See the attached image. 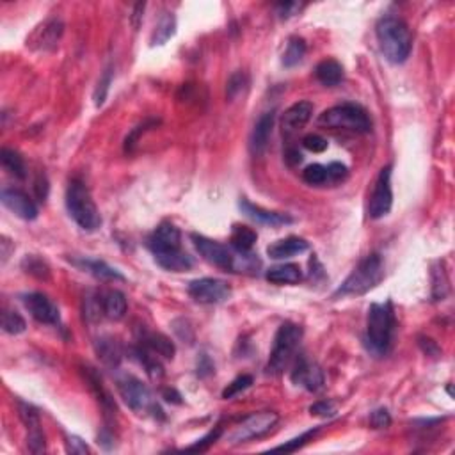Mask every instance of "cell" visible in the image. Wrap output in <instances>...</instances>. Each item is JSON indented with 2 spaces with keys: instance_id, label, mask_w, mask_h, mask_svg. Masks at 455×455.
Segmentation results:
<instances>
[{
  "instance_id": "obj_1",
  "label": "cell",
  "mask_w": 455,
  "mask_h": 455,
  "mask_svg": "<svg viewBox=\"0 0 455 455\" xmlns=\"http://www.w3.org/2000/svg\"><path fill=\"white\" fill-rule=\"evenodd\" d=\"M375 32L381 52L391 64H402L407 61L413 48V36L404 20L397 16H384L377 22Z\"/></svg>"
},
{
  "instance_id": "obj_2",
  "label": "cell",
  "mask_w": 455,
  "mask_h": 455,
  "mask_svg": "<svg viewBox=\"0 0 455 455\" xmlns=\"http://www.w3.org/2000/svg\"><path fill=\"white\" fill-rule=\"evenodd\" d=\"M384 279V262L381 255L372 253L365 256L347 276L342 286L335 292V299L347 295H365Z\"/></svg>"
},
{
  "instance_id": "obj_3",
  "label": "cell",
  "mask_w": 455,
  "mask_h": 455,
  "mask_svg": "<svg viewBox=\"0 0 455 455\" xmlns=\"http://www.w3.org/2000/svg\"><path fill=\"white\" fill-rule=\"evenodd\" d=\"M66 209L70 217L84 230V232H97L102 226V217L93 196L88 186L82 180H71L66 189Z\"/></svg>"
},
{
  "instance_id": "obj_4",
  "label": "cell",
  "mask_w": 455,
  "mask_h": 455,
  "mask_svg": "<svg viewBox=\"0 0 455 455\" xmlns=\"http://www.w3.org/2000/svg\"><path fill=\"white\" fill-rule=\"evenodd\" d=\"M395 332V313L390 301L374 302L368 308L367 342L377 354H386Z\"/></svg>"
},
{
  "instance_id": "obj_5",
  "label": "cell",
  "mask_w": 455,
  "mask_h": 455,
  "mask_svg": "<svg viewBox=\"0 0 455 455\" xmlns=\"http://www.w3.org/2000/svg\"><path fill=\"white\" fill-rule=\"evenodd\" d=\"M302 340V328L292 322H285L279 326L274 336V345L270 351L269 363H267V374L281 375L288 368L292 359L295 358L299 344Z\"/></svg>"
},
{
  "instance_id": "obj_6",
  "label": "cell",
  "mask_w": 455,
  "mask_h": 455,
  "mask_svg": "<svg viewBox=\"0 0 455 455\" xmlns=\"http://www.w3.org/2000/svg\"><path fill=\"white\" fill-rule=\"evenodd\" d=\"M318 125L338 130L367 134L372 130V120L368 112L356 104H342L328 108L318 116Z\"/></svg>"
},
{
  "instance_id": "obj_7",
  "label": "cell",
  "mask_w": 455,
  "mask_h": 455,
  "mask_svg": "<svg viewBox=\"0 0 455 455\" xmlns=\"http://www.w3.org/2000/svg\"><path fill=\"white\" fill-rule=\"evenodd\" d=\"M118 391H120L125 404H127L134 413H151L155 418H164L162 409L158 407L157 402L153 400L151 391L148 390V386L144 384L141 379L134 377V375H123L121 379H118Z\"/></svg>"
},
{
  "instance_id": "obj_8",
  "label": "cell",
  "mask_w": 455,
  "mask_h": 455,
  "mask_svg": "<svg viewBox=\"0 0 455 455\" xmlns=\"http://www.w3.org/2000/svg\"><path fill=\"white\" fill-rule=\"evenodd\" d=\"M279 416L274 411H260V413L249 414L244 418L239 425H235L232 432H227V443L240 444L247 443V441L258 440L269 434L272 428L278 425Z\"/></svg>"
},
{
  "instance_id": "obj_9",
  "label": "cell",
  "mask_w": 455,
  "mask_h": 455,
  "mask_svg": "<svg viewBox=\"0 0 455 455\" xmlns=\"http://www.w3.org/2000/svg\"><path fill=\"white\" fill-rule=\"evenodd\" d=\"M187 292L200 304H219L232 298V286L217 278L194 279L187 286Z\"/></svg>"
},
{
  "instance_id": "obj_10",
  "label": "cell",
  "mask_w": 455,
  "mask_h": 455,
  "mask_svg": "<svg viewBox=\"0 0 455 455\" xmlns=\"http://www.w3.org/2000/svg\"><path fill=\"white\" fill-rule=\"evenodd\" d=\"M190 239H192L194 247H196L197 253H200V256L204 262H209L210 265L217 267V269L226 270V272L227 270H230V272H235L237 260L226 246L216 242V240L206 239V237L203 235H196V233H194Z\"/></svg>"
},
{
  "instance_id": "obj_11",
  "label": "cell",
  "mask_w": 455,
  "mask_h": 455,
  "mask_svg": "<svg viewBox=\"0 0 455 455\" xmlns=\"http://www.w3.org/2000/svg\"><path fill=\"white\" fill-rule=\"evenodd\" d=\"M393 206V190H391V166L382 167L375 180L374 192L368 203V217L370 219H382L388 216Z\"/></svg>"
},
{
  "instance_id": "obj_12",
  "label": "cell",
  "mask_w": 455,
  "mask_h": 455,
  "mask_svg": "<svg viewBox=\"0 0 455 455\" xmlns=\"http://www.w3.org/2000/svg\"><path fill=\"white\" fill-rule=\"evenodd\" d=\"M18 414L24 421L25 428H27V448L31 454H43L47 450V440H45V432L41 428V420H39L38 409L31 404L20 402L18 404Z\"/></svg>"
},
{
  "instance_id": "obj_13",
  "label": "cell",
  "mask_w": 455,
  "mask_h": 455,
  "mask_svg": "<svg viewBox=\"0 0 455 455\" xmlns=\"http://www.w3.org/2000/svg\"><path fill=\"white\" fill-rule=\"evenodd\" d=\"M62 32H64V24L59 18H50L43 22L39 27L34 29L31 36L27 38V47L36 52H48L54 50L59 45Z\"/></svg>"
},
{
  "instance_id": "obj_14",
  "label": "cell",
  "mask_w": 455,
  "mask_h": 455,
  "mask_svg": "<svg viewBox=\"0 0 455 455\" xmlns=\"http://www.w3.org/2000/svg\"><path fill=\"white\" fill-rule=\"evenodd\" d=\"M290 377H292L293 384L301 386V388L312 391V393L322 390V386H324V372H322V368L316 363L304 358V356H299L295 359Z\"/></svg>"
},
{
  "instance_id": "obj_15",
  "label": "cell",
  "mask_w": 455,
  "mask_h": 455,
  "mask_svg": "<svg viewBox=\"0 0 455 455\" xmlns=\"http://www.w3.org/2000/svg\"><path fill=\"white\" fill-rule=\"evenodd\" d=\"M24 304L29 309V313L32 315L34 321H38L39 324L55 326L61 321V313L59 308L55 306V302L52 299H48L45 293L32 292L24 295Z\"/></svg>"
},
{
  "instance_id": "obj_16",
  "label": "cell",
  "mask_w": 455,
  "mask_h": 455,
  "mask_svg": "<svg viewBox=\"0 0 455 455\" xmlns=\"http://www.w3.org/2000/svg\"><path fill=\"white\" fill-rule=\"evenodd\" d=\"M0 201L9 212L15 214L16 217L24 220H34L38 217V206L34 201L20 189H2L0 192Z\"/></svg>"
},
{
  "instance_id": "obj_17",
  "label": "cell",
  "mask_w": 455,
  "mask_h": 455,
  "mask_svg": "<svg viewBox=\"0 0 455 455\" xmlns=\"http://www.w3.org/2000/svg\"><path fill=\"white\" fill-rule=\"evenodd\" d=\"M181 233L174 224L162 223L148 239V247L153 255L181 249Z\"/></svg>"
},
{
  "instance_id": "obj_18",
  "label": "cell",
  "mask_w": 455,
  "mask_h": 455,
  "mask_svg": "<svg viewBox=\"0 0 455 455\" xmlns=\"http://www.w3.org/2000/svg\"><path fill=\"white\" fill-rule=\"evenodd\" d=\"M274 120L276 111L263 112L255 123V127H253L251 137H249V150H251V153L255 157L265 153L267 146H269L270 135H272V128H274Z\"/></svg>"
},
{
  "instance_id": "obj_19",
  "label": "cell",
  "mask_w": 455,
  "mask_h": 455,
  "mask_svg": "<svg viewBox=\"0 0 455 455\" xmlns=\"http://www.w3.org/2000/svg\"><path fill=\"white\" fill-rule=\"evenodd\" d=\"M313 116V104L309 102H298L292 107L286 108L281 118V130L283 135L290 137L295 132L301 130Z\"/></svg>"
},
{
  "instance_id": "obj_20",
  "label": "cell",
  "mask_w": 455,
  "mask_h": 455,
  "mask_svg": "<svg viewBox=\"0 0 455 455\" xmlns=\"http://www.w3.org/2000/svg\"><path fill=\"white\" fill-rule=\"evenodd\" d=\"M240 210L242 214H246L249 219L256 220L260 224H265V226H285V224H292L293 219L288 216V214H281V212H270V210L262 209V206H256V204L249 203L247 200H240L239 203Z\"/></svg>"
},
{
  "instance_id": "obj_21",
  "label": "cell",
  "mask_w": 455,
  "mask_h": 455,
  "mask_svg": "<svg viewBox=\"0 0 455 455\" xmlns=\"http://www.w3.org/2000/svg\"><path fill=\"white\" fill-rule=\"evenodd\" d=\"M309 244L306 242L301 237H288V239L278 240V242L270 244L267 247V255L274 260H285L292 258L295 255H301V253L308 251Z\"/></svg>"
},
{
  "instance_id": "obj_22",
  "label": "cell",
  "mask_w": 455,
  "mask_h": 455,
  "mask_svg": "<svg viewBox=\"0 0 455 455\" xmlns=\"http://www.w3.org/2000/svg\"><path fill=\"white\" fill-rule=\"evenodd\" d=\"M94 352H97L98 359L108 368H118L121 359H123V349H121L120 342L112 336L98 338L97 344H94Z\"/></svg>"
},
{
  "instance_id": "obj_23",
  "label": "cell",
  "mask_w": 455,
  "mask_h": 455,
  "mask_svg": "<svg viewBox=\"0 0 455 455\" xmlns=\"http://www.w3.org/2000/svg\"><path fill=\"white\" fill-rule=\"evenodd\" d=\"M74 265L80 267L82 270L89 272V274H93L94 278L104 279V281H123L125 276L121 274L120 270L111 267L108 263H105L104 260H94V258H78V260H71Z\"/></svg>"
},
{
  "instance_id": "obj_24",
  "label": "cell",
  "mask_w": 455,
  "mask_h": 455,
  "mask_svg": "<svg viewBox=\"0 0 455 455\" xmlns=\"http://www.w3.org/2000/svg\"><path fill=\"white\" fill-rule=\"evenodd\" d=\"M137 338H139V344L143 345V347H146L150 352H153V354L162 356V358L166 359L174 358L176 349H174V344L167 338V336L160 335V332H150L146 331V329H143Z\"/></svg>"
},
{
  "instance_id": "obj_25",
  "label": "cell",
  "mask_w": 455,
  "mask_h": 455,
  "mask_svg": "<svg viewBox=\"0 0 455 455\" xmlns=\"http://www.w3.org/2000/svg\"><path fill=\"white\" fill-rule=\"evenodd\" d=\"M265 278L272 285H295L302 279V272L301 267L295 263H281L267 269Z\"/></svg>"
},
{
  "instance_id": "obj_26",
  "label": "cell",
  "mask_w": 455,
  "mask_h": 455,
  "mask_svg": "<svg viewBox=\"0 0 455 455\" xmlns=\"http://www.w3.org/2000/svg\"><path fill=\"white\" fill-rule=\"evenodd\" d=\"M155 260L162 269L171 270V272H186L194 267V258L190 255H187L186 251L176 249V251L169 253H160L155 255Z\"/></svg>"
},
{
  "instance_id": "obj_27",
  "label": "cell",
  "mask_w": 455,
  "mask_h": 455,
  "mask_svg": "<svg viewBox=\"0 0 455 455\" xmlns=\"http://www.w3.org/2000/svg\"><path fill=\"white\" fill-rule=\"evenodd\" d=\"M85 377H88V382H89V386H91V390H93L94 395H97L98 402H100L102 407H104L105 418L116 416V413H118L116 404H114V400L111 398V393H108V391L104 388V382H102V379L93 372V368H88V370H85Z\"/></svg>"
},
{
  "instance_id": "obj_28",
  "label": "cell",
  "mask_w": 455,
  "mask_h": 455,
  "mask_svg": "<svg viewBox=\"0 0 455 455\" xmlns=\"http://www.w3.org/2000/svg\"><path fill=\"white\" fill-rule=\"evenodd\" d=\"M315 77L321 84L328 88H335L344 80V66L335 59H326L315 68Z\"/></svg>"
},
{
  "instance_id": "obj_29",
  "label": "cell",
  "mask_w": 455,
  "mask_h": 455,
  "mask_svg": "<svg viewBox=\"0 0 455 455\" xmlns=\"http://www.w3.org/2000/svg\"><path fill=\"white\" fill-rule=\"evenodd\" d=\"M104 301V315L111 321H121L127 313V298L120 290H111L102 298Z\"/></svg>"
},
{
  "instance_id": "obj_30",
  "label": "cell",
  "mask_w": 455,
  "mask_h": 455,
  "mask_svg": "<svg viewBox=\"0 0 455 455\" xmlns=\"http://www.w3.org/2000/svg\"><path fill=\"white\" fill-rule=\"evenodd\" d=\"M258 240V235L253 227L244 226V224H235L232 230V237H230V242L235 247L239 253H249L253 249V246Z\"/></svg>"
},
{
  "instance_id": "obj_31",
  "label": "cell",
  "mask_w": 455,
  "mask_h": 455,
  "mask_svg": "<svg viewBox=\"0 0 455 455\" xmlns=\"http://www.w3.org/2000/svg\"><path fill=\"white\" fill-rule=\"evenodd\" d=\"M448 292H450V279L444 270V263L436 262L432 267V299L443 301Z\"/></svg>"
},
{
  "instance_id": "obj_32",
  "label": "cell",
  "mask_w": 455,
  "mask_h": 455,
  "mask_svg": "<svg viewBox=\"0 0 455 455\" xmlns=\"http://www.w3.org/2000/svg\"><path fill=\"white\" fill-rule=\"evenodd\" d=\"M0 162L4 166V169L8 171L9 174H13L18 180H25L27 176V167H25L24 158L20 157V153H16L15 150H9V148H2L0 151Z\"/></svg>"
},
{
  "instance_id": "obj_33",
  "label": "cell",
  "mask_w": 455,
  "mask_h": 455,
  "mask_svg": "<svg viewBox=\"0 0 455 455\" xmlns=\"http://www.w3.org/2000/svg\"><path fill=\"white\" fill-rule=\"evenodd\" d=\"M174 32H176V18L171 13H166L155 27L153 36H151V45L153 47L155 45H164L173 38Z\"/></svg>"
},
{
  "instance_id": "obj_34",
  "label": "cell",
  "mask_w": 455,
  "mask_h": 455,
  "mask_svg": "<svg viewBox=\"0 0 455 455\" xmlns=\"http://www.w3.org/2000/svg\"><path fill=\"white\" fill-rule=\"evenodd\" d=\"M306 55V41L302 38H293L288 39V45H286V50L283 54V64L285 68H293V66L301 64L302 59Z\"/></svg>"
},
{
  "instance_id": "obj_35",
  "label": "cell",
  "mask_w": 455,
  "mask_h": 455,
  "mask_svg": "<svg viewBox=\"0 0 455 455\" xmlns=\"http://www.w3.org/2000/svg\"><path fill=\"white\" fill-rule=\"evenodd\" d=\"M2 329L8 335H22L27 329L25 318L16 309H2Z\"/></svg>"
},
{
  "instance_id": "obj_36",
  "label": "cell",
  "mask_w": 455,
  "mask_h": 455,
  "mask_svg": "<svg viewBox=\"0 0 455 455\" xmlns=\"http://www.w3.org/2000/svg\"><path fill=\"white\" fill-rule=\"evenodd\" d=\"M22 269H24L27 274L34 276V278L38 279L50 278V269H48V265L36 255L25 256V258L22 260Z\"/></svg>"
},
{
  "instance_id": "obj_37",
  "label": "cell",
  "mask_w": 455,
  "mask_h": 455,
  "mask_svg": "<svg viewBox=\"0 0 455 455\" xmlns=\"http://www.w3.org/2000/svg\"><path fill=\"white\" fill-rule=\"evenodd\" d=\"M247 88H249V77L246 71H235L226 84V97L230 100H235L237 97L246 93Z\"/></svg>"
},
{
  "instance_id": "obj_38",
  "label": "cell",
  "mask_w": 455,
  "mask_h": 455,
  "mask_svg": "<svg viewBox=\"0 0 455 455\" xmlns=\"http://www.w3.org/2000/svg\"><path fill=\"white\" fill-rule=\"evenodd\" d=\"M302 180L308 186H324V183L329 181L328 167L322 166V164H312V166H308L302 171Z\"/></svg>"
},
{
  "instance_id": "obj_39",
  "label": "cell",
  "mask_w": 455,
  "mask_h": 455,
  "mask_svg": "<svg viewBox=\"0 0 455 455\" xmlns=\"http://www.w3.org/2000/svg\"><path fill=\"white\" fill-rule=\"evenodd\" d=\"M253 384V377L251 375H247V374H244V375H239V377L237 379H233L232 382H230V384L226 386V388H224L223 390V398H233V397H237V395L239 393H242V391H246L247 388H249V386Z\"/></svg>"
},
{
  "instance_id": "obj_40",
  "label": "cell",
  "mask_w": 455,
  "mask_h": 455,
  "mask_svg": "<svg viewBox=\"0 0 455 455\" xmlns=\"http://www.w3.org/2000/svg\"><path fill=\"white\" fill-rule=\"evenodd\" d=\"M318 432H321V427H315V428H312V430L302 432V434L299 438H293V440H290L288 443L279 444V447H276L274 450H278V451H298L299 448L304 447V444L308 443L309 440H313V438H315L316 434H318Z\"/></svg>"
},
{
  "instance_id": "obj_41",
  "label": "cell",
  "mask_w": 455,
  "mask_h": 455,
  "mask_svg": "<svg viewBox=\"0 0 455 455\" xmlns=\"http://www.w3.org/2000/svg\"><path fill=\"white\" fill-rule=\"evenodd\" d=\"M111 82H112V68L108 66V68H105L104 75L100 77L97 89H94V105H97V107H102V105H104L108 89H111Z\"/></svg>"
},
{
  "instance_id": "obj_42",
  "label": "cell",
  "mask_w": 455,
  "mask_h": 455,
  "mask_svg": "<svg viewBox=\"0 0 455 455\" xmlns=\"http://www.w3.org/2000/svg\"><path fill=\"white\" fill-rule=\"evenodd\" d=\"M220 434H223V427H220V425H217V427L214 428V430H210L206 436H203L201 440H197L194 444L186 447V450L187 451H206L214 443H216L217 440H219Z\"/></svg>"
},
{
  "instance_id": "obj_43",
  "label": "cell",
  "mask_w": 455,
  "mask_h": 455,
  "mask_svg": "<svg viewBox=\"0 0 455 455\" xmlns=\"http://www.w3.org/2000/svg\"><path fill=\"white\" fill-rule=\"evenodd\" d=\"M102 313H104V301H102V298H98V295H88L84 301V315L88 316V321H98Z\"/></svg>"
},
{
  "instance_id": "obj_44",
  "label": "cell",
  "mask_w": 455,
  "mask_h": 455,
  "mask_svg": "<svg viewBox=\"0 0 455 455\" xmlns=\"http://www.w3.org/2000/svg\"><path fill=\"white\" fill-rule=\"evenodd\" d=\"M155 125H157V121H146V123H141L139 127H135L134 130L127 135V139H125V151H127V153H132L135 144H137V141H139L141 134H144L148 128L155 127Z\"/></svg>"
},
{
  "instance_id": "obj_45",
  "label": "cell",
  "mask_w": 455,
  "mask_h": 455,
  "mask_svg": "<svg viewBox=\"0 0 455 455\" xmlns=\"http://www.w3.org/2000/svg\"><path fill=\"white\" fill-rule=\"evenodd\" d=\"M302 146L308 151H313V153H322V151L328 150V141H326L322 135L309 134L302 139Z\"/></svg>"
},
{
  "instance_id": "obj_46",
  "label": "cell",
  "mask_w": 455,
  "mask_h": 455,
  "mask_svg": "<svg viewBox=\"0 0 455 455\" xmlns=\"http://www.w3.org/2000/svg\"><path fill=\"white\" fill-rule=\"evenodd\" d=\"M302 8H304V4H299V2H279V4H276V13L281 20H288L299 15Z\"/></svg>"
},
{
  "instance_id": "obj_47",
  "label": "cell",
  "mask_w": 455,
  "mask_h": 455,
  "mask_svg": "<svg viewBox=\"0 0 455 455\" xmlns=\"http://www.w3.org/2000/svg\"><path fill=\"white\" fill-rule=\"evenodd\" d=\"M391 425V416L388 413V409L381 407L375 409L370 414V427L372 428H388Z\"/></svg>"
},
{
  "instance_id": "obj_48",
  "label": "cell",
  "mask_w": 455,
  "mask_h": 455,
  "mask_svg": "<svg viewBox=\"0 0 455 455\" xmlns=\"http://www.w3.org/2000/svg\"><path fill=\"white\" fill-rule=\"evenodd\" d=\"M309 413H312L313 416L331 418L332 414L336 413V405L332 404V402H328V400L315 402V404H313L312 407H309Z\"/></svg>"
},
{
  "instance_id": "obj_49",
  "label": "cell",
  "mask_w": 455,
  "mask_h": 455,
  "mask_svg": "<svg viewBox=\"0 0 455 455\" xmlns=\"http://www.w3.org/2000/svg\"><path fill=\"white\" fill-rule=\"evenodd\" d=\"M347 174H349L347 166H344L342 162H331L328 166V176H329V181H332V183H338V181L345 180Z\"/></svg>"
},
{
  "instance_id": "obj_50",
  "label": "cell",
  "mask_w": 455,
  "mask_h": 455,
  "mask_svg": "<svg viewBox=\"0 0 455 455\" xmlns=\"http://www.w3.org/2000/svg\"><path fill=\"white\" fill-rule=\"evenodd\" d=\"M66 450L70 451V454H74V455L89 454V447L85 444V441H82L80 438H77V436L68 438V441H66Z\"/></svg>"
},
{
  "instance_id": "obj_51",
  "label": "cell",
  "mask_w": 455,
  "mask_h": 455,
  "mask_svg": "<svg viewBox=\"0 0 455 455\" xmlns=\"http://www.w3.org/2000/svg\"><path fill=\"white\" fill-rule=\"evenodd\" d=\"M34 192L38 196L39 201H45L48 196V180L45 174H38V178L34 180Z\"/></svg>"
},
{
  "instance_id": "obj_52",
  "label": "cell",
  "mask_w": 455,
  "mask_h": 455,
  "mask_svg": "<svg viewBox=\"0 0 455 455\" xmlns=\"http://www.w3.org/2000/svg\"><path fill=\"white\" fill-rule=\"evenodd\" d=\"M420 347L424 349V352L427 356H432V358H438V356L441 354L440 347H438V344L434 342V340L430 338H420Z\"/></svg>"
},
{
  "instance_id": "obj_53",
  "label": "cell",
  "mask_w": 455,
  "mask_h": 455,
  "mask_svg": "<svg viewBox=\"0 0 455 455\" xmlns=\"http://www.w3.org/2000/svg\"><path fill=\"white\" fill-rule=\"evenodd\" d=\"M212 372H214L212 361H210L209 356L203 354V356H201V359H200V365H197V375L204 377V375H210Z\"/></svg>"
},
{
  "instance_id": "obj_54",
  "label": "cell",
  "mask_w": 455,
  "mask_h": 455,
  "mask_svg": "<svg viewBox=\"0 0 455 455\" xmlns=\"http://www.w3.org/2000/svg\"><path fill=\"white\" fill-rule=\"evenodd\" d=\"M162 398H166V402H169V404H181V395L174 388H164Z\"/></svg>"
},
{
  "instance_id": "obj_55",
  "label": "cell",
  "mask_w": 455,
  "mask_h": 455,
  "mask_svg": "<svg viewBox=\"0 0 455 455\" xmlns=\"http://www.w3.org/2000/svg\"><path fill=\"white\" fill-rule=\"evenodd\" d=\"M144 8H146V6H144V4H135L134 15H132V25H134V29H139L141 22H143Z\"/></svg>"
},
{
  "instance_id": "obj_56",
  "label": "cell",
  "mask_w": 455,
  "mask_h": 455,
  "mask_svg": "<svg viewBox=\"0 0 455 455\" xmlns=\"http://www.w3.org/2000/svg\"><path fill=\"white\" fill-rule=\"evenodd\" d=\"M285 158H286V162H288L290 166H295V164H301V162H302V155H301V151L292 150V148H290V150L286 151V153H285Z\"/></svg>"
},
{
  "instance_id": "obj_57",
  "label": "cell",
  "mask_w": 455,
  "mask_h": 455,
  "mask_svg": "<svg viewBox=\"0 0 455 455\" xmlns=\"http://www.w3.org/2000/svg\"><path fill=\"white\" fill-rule=\"evenodd\" d=\"M0 247H2V263H6V260L9 258V253H11V249H15V246L9 242L8 237H4L2 242H0Z\"/></svg>"
}]
</instances>
